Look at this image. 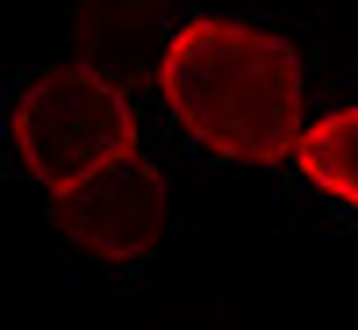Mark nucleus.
Here are the masks:
<instances>
[{
  "instance_id": "obj_4",
  "label": "nucleus",
  "mask_w": 358,
  "mask_h": 330,
  "mask_svg": "<svg viewBox=\"0 0 358 330\" xmlns=\"http://www.w3.org/2000/svg\"><path fill=\"white\" fill-rule=\"evenodd\" d=\"M172 29H179L172 0H79L72 50L86 57V65L122 72V65H136V57H158Z\"/></svg>"
},
{
  "instance_id": "obj_2",
  "label": "nucleus",
  "mask_w": 358,
  "mask_h": 330,
  "mask_svg": "<svg viewBox=\"0 0 358 330\" xmlns=\"http://www.w3.org/2000/svg\"><path fill=\"white\" fill-rule=\"evenodd\" d=\"M8 151H15L22 179H36L43 194H65L79 179L136 158L143 123H136L129 79L108 65H86V57L43 65L8 101Z\"/></svg>"
},
{
  "instance_id": "obj_5",
  "label": "nucleus",
  "mask_w": 358,
  "mask_h": 330,
  "mask_svg": "<svg viewBox=\"0 0 358 330\" xmlns=\"http://www.w3.org/2000/svg\"><path fill=\"white\" fill-rule=\"evenodd\" d=\"M294 172H301L322 201H337V208L358 216V101H337V108L308 115Z\"/></svg>"
},
{
  "instance_id": "obj_1",
  "label": "nucleus",
  "mask_w": 358,
  "mask_h": 330,
  "mask_svg": "<svg viewBox=\"0 0 358 330\" xmlns=\"http://www.w3.org/2000/svg\"><path fill=\"white\" fill-rule=\"evenodd\" d=\"M158 108L201 158L222 165H280L308 130V72L280 29L251 15H179L165 50L151 57Z\"/></svg>"
},
{
  "instance_id": "obj_3",
  "label": "nucleus",
  "mask_w": 358,
  "mask_h": 330,
  "mask_svg": "<svg viewBox=\"0 0 358 330\" xmlns=\"http://www.w3.org/2000/svg\"><path fill=\"white\" fill-rule=\"evenodd\" d=\"M50 223L65 230V245L86 252V259L136 266V259H151L165 237H172L179 194H172V179L136 151V158L108 165L94 179H79V187H65V194H50Z\"/></svg>"
}]
</instances>
